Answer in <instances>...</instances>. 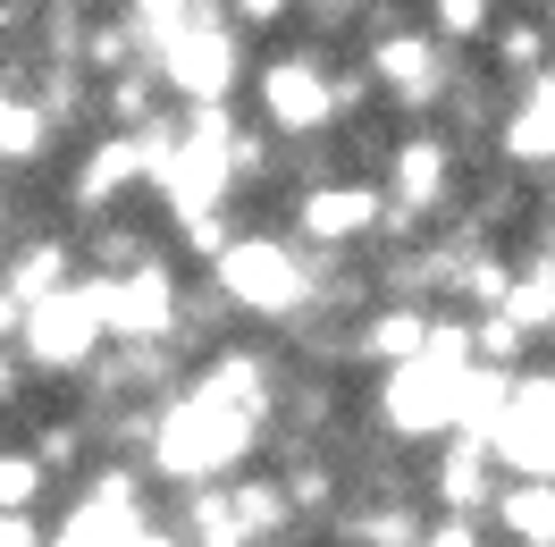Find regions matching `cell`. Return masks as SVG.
Wrapping results in <instances>:
<instances>
[{
    "mask_svg": "<svg viewBox=\"0 0 555 547\" xmlns=\"http://www.w3.org/2000/svg\"><path fill=\"white\" fill-rule=\"evenodd\" d=\"M203 278L219 287V304L236 311V320H253V329H295L320 295V253L295 244L278 219H244Z\"/></svg>",
    "mask_w": 555,
    "mask_h": 547,
    "instance_id": "1",
    "label": "cell"
},
{
    "mask_svg": "<svg viewBox=\"0 0 555 547\" xmlns=\"http://www.w3.org/2000/svg\"><path fill=\"white\" fill-rule=\"evenodd\" d=\"M337 60H346V51H320V42H304V35L253 51V76H244L253 127L278 136V143L337 136Z\"/></svg>",
    "mask_w": 555,
    "mask_h": 547,
    "instance_id": "2",
    "label": "cell"
},
{
    "mask_svg": "<svg viewBox=\"0 0 555 547\" xmlns=\"http://www.w3.org/2000/svg\"><path fill=\"white\" fill-rule=\"evenodd\" d=\"M278 228L312 253H371L387 228V186L379 169H328V177H304L286 186L278 203Z\"/></svg>",
    "mask_w": 555,
    "mask_h": 547,
    "instance_id": "3",
    "label": "cell"
},
{
    "mask_svg": "<svg viewBox=\"0 0 555 547\" xmlns=\"http://www.w3.org/2000/svg\"><path fill=\"white\" fill-rule=\"evenodd\" d=\"M17 354H26V371H42V379H85L93 371L109 354L102 278L85 270V278H68L60 295H42V304L26 311V329H17Z\"/></svg>",
    "mask_w": 555,
    "mask_h": 547,
    "instance_id": "4",
    "label": "cell"
},
{
    "mask_svg": "<svg viewBox=\"0 0 555 547\" xmlns=\"http://www.w3.org/2000/svg\"><path fill=\"white\" fill-rule=\"evenodd\" d=\"M152 68L177 110H228V93H244V76H253V51H244V26L228 9H210L203 26H185L177 42L152 51Z\"/></svg>",
    "mask_w": 555,
    "mask_h": 547,
    "instance_id": "5",
    "label": "cell"
},
{
    "mask_svg": "<svg viewBox=\"0 0 555 547\" xmlns=\"http://www.w3.org/2000/svg\"><path fill=\"white\" fill-rule=\"evenodd\" d=\"M362 68L379 76V102L396 110V118H438L454 68H463V51H447L421 17H404V26H387V35L362 42Z\"/></svg>",
    "mask_w": 555,
    "mask_h": 547,
    "instance_id": "6",
    "label": "cell"
},
{
    "mask_svg": "<svg viewBox=\"0 0 555 547\" xmlns=\"http://www.w3.org/2000/svg\"><path fill=\"white\" fill-rule=\"evenodd\" d=\"M496 488H505V463H496V446H488L480 430H454V438L421 446V506H429V513L488 522Z\"/></svg>",
    "mask_w": 555,
    "mask_h": 547,
    "instance_id": "7",
    "label": "cell"
},
{
    "mask_svg": "<svg viewBox=\"0 0 555 547\" xmlns=\"http://www.w3.org/2000/svg\"><path fill=\"white\" fill-rule=\"evenodd\" d=\"M413 17L447 42V51H463V60H472V51H488L496 17H505V0H413Z\"/></svg>",
    "mask_w": 555,
    "mask_h": 547,
    "instance_id": "8",
    "label": "cell"
},
{
    "mask_svg": "<svg viewBox=\"0 0 555 547\" xmlns=\"http://www.w3.org/2000/svg\"><path fill=\"white\" fill-rule=\"evenodd\" d=\"M60 472L35 455V438H0V513H42Z\"/></svg>",
    "mask_w": 555,
    "mask_h": 547,
    "instance_id": "9",
    "label": "cell"
},
{
    "mask_svg": "<svg viewBox=\"0 0 555 547\" xmlns=\"http://www.w3.org/2000/svg\"><path fill=\"white\" fill-rule=\"evenodd\" d=\"M362 26H371V0H295V35L320 42V51H362Z\"/></svg>",
    "mask_w": 555,
    "mask_h": 547,
    "instance_id": "10",
    "label": "cell"
},
{
    "mask_svg": "<svg viewBox=\"0 0 555 547\" xmlns=\"http://www.w3.org/2000/svg\"><path fill=\"white\" fill-rule=\"evenodd\" d=\"M228 17H236L244 35H278V26H295V0H219Z\"/></svg>",
    "mask_w": 555,
    "mask_h": 547,
    "instance_id": "11",
    "label": "cell"
},
{
    "mask_svg": "<svg viewBox=\"0 0 555 547\" xmlns=\"http://www.w3.org/2000/svg\"><path fill=\"white\" fill-rule=\"evenodd\" d=\"M421 547H488V522H463V513H429V539Z\"/></svg>",
    "mask_w": 555,
    "mask_h": 547,
    "instance_id": "12",
    "label": "cell"
},
{
    "mask_svg": "<svg viewBox=\"0 0 555 547\" xmlns=\"http://www.w3.org/2000/svg\"><path fill=\"white\" fill-rule=\"evenodd\" d=\"M0 547H51V522L42 513H0Z\"/></svg>",
    "mask_w": 555,
    "mask_h": 547,
    "instance_id": "13",
    "label": "cell"
}]
</instances>
